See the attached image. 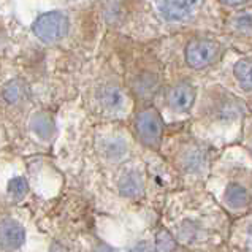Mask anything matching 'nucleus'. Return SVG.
Here are the masks:
<instances>
[{
  "mask_svg": "<svg viewBox=\"0 0 252 252\" xmlns=\"http://www.w3.org/2000/svg\"><path fill=\"white\" fill-rule=\"evenodd\" d=\"M68 18L61 11H49L33 23V33L46 43L59 41L68 32Z\"/></svg>",
  "mask_w": 252,
  "mask_h": 252,
  "instance_id": "f257e3e1",
  "label": "nucleus"
},
{
  "mask_svg": "<svg viewBox=\"0 0 252 252\" xmlns=\"http://www.w3.org/2000/svg\"><path fill=\"white\" fill-rule=\"evenodd\" d=\"M220 46L210 38H195L186 46V62L192 68H206L219 57Z\"/></svg>",
  "mask_w": 252,
  "mask_h": 252,
  "instance_id": "f03ea898",
  "label": "nucleus"
},
{
  "mask_svg": "<svg viewBox=\"0 0 252 252\" xmlns=\"http://www.w3.org/2000/svg\"><path fill=\"white\" fill-rule=\"evenodd\" d=\"M163 124L156 110H145L136 118V132L141 141L151 148H157L162 138Z\"/></svg>",
  "mask_w": 252,
  "mask_h": 252,
  "instance_id": "7ed1b4c3",
  "label": "nucleus"
},
{
  "mask_svg": "<svg viewBox=\"0 0 252 252\" xmlns=\"http://www.w3.org/2000/svg\"><path fill=\"white\" fill-rule=\"evenodd\" d=\"M26 241V230L18 220L6 218L0 220V249L13 252Z\"/></svg>",
  "mask_w": 252,
  "mask_h": 252,
  "instance_id": "20e7f679",
  "label": "nucleus"
},
{
  "mask_svg": "<svg viewBox=\"0 0 252 252\" xmlns=\"http://www.w3.org/2000/svg\"><path fill=\"white\" fill-rule=\"evenodd\" d=\"M198 0H157V8L162 16L171 23H183L190 16Z\"/></svg>",
  "mask_w": 252,
  "mask_h": 252,
  "instance_id": "39448f33",
  "label": "nucleus"
},
{
  "mask_svg": "<svg viewBox=\"0 0 252 252\" xmlns=\"http://www.w3.org/2000/svg\"><path fill=\"white\" fill-rule=\"evenodd\" d=\"M193 102H195V89L189 83H181L170 91L168 103L178 113L189 111Z\"/></svg>",
  "mask_w": 252,
  "mask_h": 252,
  "instance_id": "423d86ee",
  "label": "nucleus"
},
{
  "mask_svg": "<svg viewBox=\"0 0 252 252\" xmlns=\"http://www.w3.org/2000/svg\"><path fill=\"white\" fill-rule=\"evenodd\" d=\"M224 197H225L227 205L232 206L233 210H241V208L248 206L251 200L249 192L240 184H228Z\"/></svg>",
  "mask_w": 252,
  "mask_h": 252,
  "instance_id": "0eeeda50",
  "label": "nucleus"
},
{
  "mask_svg": "<svg viewBox=\"0 0 252 252\" xmlns=\"http://www.w3.org/2000/svg\"><path fill=\"white\" fill-rule=\"evenodd\" d=\"M119 190L124 197L136 198L143 193V181L140 175H136L133 171H128L119 181Z\"/></svg>",
  "mask_w": 252,
  "mask_h": 252,
  "instance_id": "6e6552de",
  "label": "nucleus"
},
{
  "mask_svg": "<svg viewBox=\"0 0 252 252\" xmlns=\"http://www.w3.org/2000/svg\"><path fill=\"white\" fill-rule=\"evenodd\" d=\"M100 102H102V105L106 110L116 111V110H121L122 105H124V95H122V92L118 88H114V86H106V88L100 92Z\"/></svg>",
  "mask_w": 252,
  "mask_h": 252,
  "instance_id": "1a4fd4ad",
  "label": "nucleus"
},
{
  "mask_svg": "<svg viewBox=\"0 0 252 252\" xmlns=\"http://www.w3.org/2000/svg\"><path fill=\"white\" fill-rule=\"evenodd\" d=\"M233 73L244 91H252V59H241L236 62Z\"/></svg>",
  "mask_w": 252,
  "mask_h": 252,
  "instance_id": "9d476101",
  "label": "nucleus"
},
{
  "mask_svg": "<svg viewBox=\"0 0 252 252\" xmlns=\"http://www.w3.org/2000/svg\"><path fill=\"white\" fill-rule=\"evenodd\" d=\"M27 190H29V184L23 176L13 178L8 183V195L13 200H23L27 195Z\"/></svg>",
  "mask_w": 252,
  "mask_h": 252,
  "instance_id": "9b49d317",
  "label": "nucleus"
},
{
  "mask_svg": "<svg viewBox=\"0 0 252 252\" xmlns=\"http://www.w3.org/2000/svg\"><path fill=\"white\" fill-rule=\"evenodd\" d=\"M176 248V243L167 230H160L156 235V252H173Z\"/></svg>",
  "mask_w": 252,
  "mask_h": 252,
  "instance_id": "f8f14e48",
  "label": "nucleus"
},
{
  "mask_svg": "<svg viewBox=\"0 0 252 252\" xmlns=\"http://www.w3.org/2000/svg\"><path fill=\"white\" fill-rule=\"evenodd\" d=\"M126 154V145L121 140H110L105 143V156L108 159H121Z\"/></svg>",
  "mask_w": 252,
  "mask_h": 252,
  "instance_id": "ddd939ff",
  "label": "nucleus"
},
{
  "mask_svg": "<svg viewBox=\"0 0 252 252\" xmlns=\"http://www.w3.org/2000/svg\"><path fill=\"white\" fill-rule=\"evenodd\" d=\"M33 128L40 136H49L53 132V124L51 121L45 116H38L37 119L33 121Z\"/></svg>",
  "mask_w": 252,
  "mask_h": 252,
  "instance_id": "4468645a",
  "label": "nucleus"
},
{
  "mask_svg": "<svg viewBox=\"0 0 252 252\" xmlns=\"http://www.w3.org/2000/svg\"><path fill=\"white\" fill-rule=\"evenodd\" d=\"M233 24L235 29H238V31H249V29H252V14L249 13L238 14V16H235Z\"/></svg>",
  "mask_w": 252,
  "mask_h": 252,
  "instance_id": "2eb2a0df",
  "label": "nucleus"
},
{
  "mask_svg": "<svg viewBox=\"0 0 252 252\" xmlns=\"http://www.w3.org/2000/svg\"><path fill=\"white\" fill-rule=\"evenodd\" d=\"M186 159L187 160H184V163H186L187 168L197 170L200 167V163H201V154H200V151H190V153L187 154Z\"/></svg>",
  "mask_w": 252,
  "mask_h": 252,
  "instance_id": "dca6fc26",
  "label": "nucleus"
},
{
  "mask_svg": "<svg viewBox=\"0 0 252 252\" xmlns=\"http://www.w3.org/2000/svg\"><path fill=\"white\" fill-rule=\"evenodd\" d=\"M5 98L8 100V102H16V100L19 98V89L16 88V84H10L6 86V89L3 92Z\"/></svg>",
  "mask_w": 252,
  "mask_h": 252,
  "instance_id": "f3484780",
  "label": "nucleus"
},
{
  "mask_svg": "<svg viewBox=\"0 0 252 252\" xmlns=\"http://www.w3.org/2000/svg\"><path fill=\"white\" fill-rule=\"evenodd\" d=\"M49 252H68V251H67V248H63L62 244L56 243V244H53V248L49 249Z\"/></svg>",
  "mask_w": 252,
  "mask_h": 252,
  "instance_id": "a211bd4d",
  "label": "nucleus"
},
{
  "mask_svg": "<svg viewBox=\"0 0 252 252\" xmlns=\"http://www.w3.org/2000/svg\"><path fill=\"white\" fill-rule=\"evenodd\" d=\"M222 3H225V5H230V6H235V5H241L244 3L246 0H220Z\"/></svg>",
  "mask_w": 252,
  "mask_h": 252,
  "instance_id": "6ab92c4d",
  "label": "nucleus"
},
{
  "mask_svg": "<svg viewBox=\"0 0 252 252\" xmlns=\"http://www.w3.org/2000/svg\"><path fill=\"white\" fill-rule=\"evenodd\" d=\"M132 252H146V244L145 243H140L138 246H135L132 249Z\"/></svg>",
  "mask_w": 252,
  "mask_h": 252,
  "instance_id": "aec40b11",
  "label": "nucleus"
},
{
  "mask_svg": "<svg viewBox=\"0 0 252 252\" xmlns=\"http://www.w3.org/2000/svg\"><path fill=\"white\" fill-rule=\"evenodd\" d=\"M248 241H249V244H251V248H252V228L249 230V236H248Z\"/></svg>",
  "mask_w": 252,
  "mask_h": 252,
  "instance_id": "412c9836",
  "label": "nucleus"
},
{
  "mask_svg": "<svg viewBox=\"0 0 252 252\" xmlns=\"http://www.w3.org/2000/svg\"><path fill=\"white\" fill-rule=\"evenodd\" d=\"M251 149H252V143H251Z\"/></svg>",
  "mask_w": 252,
  "mask_h": 252,
  "instance_id": "4be33fe9",
  "label": "nucleus"
}]
</instances>
